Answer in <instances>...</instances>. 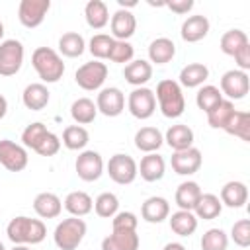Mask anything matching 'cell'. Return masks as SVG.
I'll return each mask as SVG.
<instances>
[{
  "instance_id": "1",
  "label": "cell",
  "mask_w": 250,
  "mask_h": 250,
  "mask_svg": "<svg viewBox=\"0 0 250 250\" xmlns=\"http://www.w3.org/2000/svg\"><path fill=\"white\" fill-rule=\"evenodd\" d=\"M6 234L14 244H25V246L39 244L47 236V227L41 219H31V217L20 215L8 223Z\"/></svg>"
},
{
  "instance_id": "2",
  "label": "cell",
  "mask_w": 250,
  "mask_h": 250,
  "mask_svg": "<svg viewBox=\"0 0 250 250\" xmlns=\"http://www.w3.org/2000/svg\"><path fill=\"white\" fill-rule=\"evenodd\" d=\"M31 64L37 76L47 84L59 82L64 74V62L61 55L51 47H37L31 55Z\"/></svg>"
},
{
  "instance_id": "3",
  "label": "cell",
  "mask_w": 250,
  "mask_h": 250,
  "mask_svg": "<svg viewBox=\"0 0 250 250\" xmlns=\"http://www.w3.org/2000/svg\"><path fill=\"white\" fill-rule=\"evenodd\" d=\"M156 102H158V107L162 111L164 117L168 119H176L184 113L186 109V100H184V92H182V86L176 82V80H160L158 86H156V94H154Z\"/></svg>"
},
{
  "instance_id": "4",
  "label": "cell",
  "mask_w": 250,
  "mask_h": 250,
  "mask_svg": "<svg viewBox=\"0 0 250 250\" xmlns=\"http://www.w3.org/2000/svg\"><path fill=\"white\" fill-rule=\"evenodd\" d=\"M86 234V223L80 217L62 219L53 232V240L59 250H76Z\"/></svg>"
},
{
  "instance_id": "5",
  "label": "cell",
  "mask_w": 250,
  "mask_h": 250,
  "mask_svg": "<svg viewBox=\"0 0 250 250\" xmlns=\"http://www.w3.org/2000/svg\"><path fill=\"white\" fill-rule=\"evenodd\" d=\"M107 78V64L102 61H90L84 62L82 66H78V70L74 72V80L82 90L94 92L100 90L102 84Z\"/></svg>"
},
{
  "instance_id": "6",
  "label": "cell",
  "mask_w": 250,
  "mask_h": 250,
  "mask_svg": "<svg viewBox=\"0 0 250 250\" xmlns=\"http://www.w3.org/2000/svg\"><path fill=\"white\" fill-rule=\"evenodd\" d=\"M23 64V45L18 39L0 43V76H14Z\"/></svg>"
},
{
  "instance_id": "7",
  "label": "cell",
  "mask_w": 250,
  "mask_h": 250,
  "mask_svg": "<svg viewBox=\"0 0 250 250\" xmlns=\"http://www.w3.org/2000/svg\"><path fill=\"white\" fill-rule=\"evenodd\" d=\"M107 174L119 186L133 184L135 178H137V162H135L133 156L123 154V152H117L107 162Z\"/></svg>"
},
{
  "instance_id": "8",
  "label": "cell",
  "mask_w": 250,
  "mask_h": 250,
  "mask_svg": "<svg viewBox=\"0 0 250 250\" xmlns=\"http://www.w3.org/2000/svg\"><path fill=\"white\" fill-rule=\"evenodd\" d=\"M221 94L227 96V100H242L246 98L248 90H250V78H248V72L244 70H238V68H232V70H227L223 76H221Z\"/></svg>"
},
{
  "instance_id": "9",
  "label": "cell",
  "mask_w": 250,
  "mask_h": 250,
  "mask_svg": "<svg viewBox=\"0 0 250 250\" xmlns=\"http://www.w3.org/2000/svg\"><path fill=\"white\" fill-rule=\"evenodd\" d=\"M127 109L133 117L137 119H148L154 111H156V98H154V92L141 86V88H135L129 98H127Z\"/></svg>"
},
{
  "instance_id": "10",
  "label": "cell",
  "mask_w": 250,
  "mask_h": 250,
  "mask_svg": "<svg viewBox=\"0 0 250 250\" xmlns=\"http://www.w3.org/2000/svg\"><path fill=\"white\" fill-rule=\"evenodd\" d=\"M49 8L51 0H21L18 6V20L23 27L33 29L43 23Z\"/></svg>"
},
{
  "instance_id": "11",
  "label": "cell",
  "mask_w": 250,
  "mask_h": 250,
  "mask_svg": "<svg viewBox=\"0 0 250 250\" xmlns=\"http://www.w3.org/2000/svg\"><path fill=\"white\" fill-rule=\"evenodd\" d=\"M27 150L25 146L10 141V139H0V164L10 170V172H21L27 166Z\"/></svg>"
},
{
  "instance_id": "12",
  "label": "cell",
  "mask_w": 250,
  "mask_h": 250,
  "mask_svg": "<svg viewBox=\"0 0 250 250\" xmlns=\"http://www.w3.org/2000/svg\"><path fill=\"white\" fill-rule=\"evenodd\" d=\"M74 170L80 180L84 182H96L104 174V158L96 150H82L76 156Z\"/></svg>"
},
{
  "instance_id": "13",
  "label": "cell",
  "mask_w": 250,
  "mask_h": 250,
  "mask_svg": "<svg viewBox=\"0 0 250 250\" xmlns=\"http://www.w3.org/2000/svg\"><path fill=\"white\" fill-rule=\"evenodd\" d=\"M96 107L105 117H117L125 109V94L115 86L102 88L96 98Z\"/></svg>"
},
{
  "instance_id": "14",
  "label": "cell",
  "mask_w": 250,
  "mask_h": 250,
  "mask_svg": "<svg viewBox=\"0 0 250 250\" xmlns=\"http://www.w3.org/2000/svg\"><path fill=\"white\" fill-rule=\"evenodd\" d=\"M201 162H203V156H201V150L195 148V146H189V148H184V150H176L170 158V166L176 174L180 176H191L195 174L199 168H201Z\"/></svg>"
},
{
  "instance_id": "15",
  "label": "cell",
  "mask_w": 250,
  "mask_h": 250,
  "mask_svg": "<svg viewBox=\"0 0 250 250\" xmlns=\"http://www.w3.org/2000/svg\"><path fill=\"white\" fill-rule=\"evenodd\" d=\"M109 27H111V37L115 41H127L129 37H133L135 29H137V20H135V16L129 10L119 8L111 16Z\"/></svg>"
},
{
  "instance_id": "16",
  "label": "cell",
  "mask_w": 250,
  "mask_h": 250,
  "mask_svg": "<svg viewBox=\"0 0 250 250\" xmlns=\"http://www.w3.org/2000/svg\"><path fill=\"white\" fill-rule=\"evenodd\" d=\"M137 230H111L109 236L102 240V250H139Z\"/></svg>"
},
{
  "instance_id": "17",
  "label": "cell",
  "mask_w": 250,
  "mask_h": 250,
  "mask_svg": "<svg viewBox=\"0 0 250 250\" xmlns=\"http://www.w3.org/2000/svg\"><path fill=\"white\" fill-rule=\"evenodd\" d=\"M219 199H221L223 205H227L230 209H240L248 201V188H246L244 182H238V180L227 182L221 188V197Z\"/></svg>"
},
{
  "instance_id": "18",
  "label": "cell",
  "mask_w": 250,
  "mask_h": 250,
  "mask_svg": "<svg viewBox=\"0 0 250 250\" xmlns=\"http://www.w3.org/2000/svg\"><path fill=\"white\" fill-rule=\"evenodd\" d=\"M49 100H51V92H49L47 86L41 84V82L27 84L25 90H23V94H21L23 105H25L27 109H31V111H41V109H45L47 104H49Z\"/></svg>"
},
{
  "instance_id": "19",
  "label": "cell",
  "mask_w": 250,
  "mask_h": 250,
  "mask_svg": "<svg viewBox=\"0 0 250 250\" xmlns=\"http://www.w3.org/2000/svg\"><path fill=\"white\" fill-rule=\"evenodd\" d=\"M164 170H166V162L156 152H148L146 156L141 158V164H137V174H141V178L145 182H158V180H162Z\"/></svg>"
},
{
  "instance_id": "20",
  "label": "cell",
  "mask_w": 250,
  "mask_h": 250,
  "mask_svg": "<svg viewBox=\"0 0 250 250\" xmlns=\"http://www.w3.org/2000/svg\"><path fill=\"white\" fill-rule=\"evenodd\" d=\"M33 211L41 217V219H55L61 215L62 211V201L57 193L51 191H41L35 195L33 199Z\"/></svg>"
},
{
  "instance_id": "21",
  "label": "cell",
  "mask_w": 250,
  "mask_h": 250,
  "mask_svg": "<svg viewBox=\"0 0 250 250\" xmlns=\"http://www.w3.org/2000/svg\"><path fill=\"white\" fill-rule=\"evenodd\" d=\"M123 76L125 80L135 86V88H141L143 84H146L150 78H152V64L145 59H137V61H131L125 64L123 68Z\"/></svg>"
},
{
  "instance_id": "22",
  "label": "cell",
  "mask_w": 250,
  "mask_h": 250,
  "mask_svg": "<svg viewBox=\"0 0 250 250\" xmlns=\"http://www.w3.org/2000/svg\"><path fill=\"white\" fill-rule=\"evenodd\" d=\"M168 215H170V203L160 195H152L145 199L141 207V217L146 223H162L164 219H168Z\"/></svg>"
},
{
  "instance_id": "23",
  "label": "cell",
  "mask_w": 250,
  "mask_h": 250,
  "mask_svg": "<svg viewBox=\"0 0 250 250\" xmlns=\"http://www.w3.org/2000/svg\"><path fill=\"white\" fill-rule=\"evenodd\" d=\"M180 33H182V39L186 43H197L209 33V20L205 16H201V14L189 16L182 23V31Z\"/></svg>"
},
{
  "instance_id": "24",
  "label": "cell",
  "mask_w": 250,
  "mask_h": 250,
  "mask_svg": "<svg viewBox=\"0 0 250 250\" xmlns=\"http://www.w3.org/2000/svg\"><path fill=\"white\" fill-rule=\"evenodd\" d=\"M201 193H203V191H201L199 184L188 180V182H182V184L178 186L174 199H176V205H178L180 209H184V211H193V207L197 205Z\"/></svg>"
},
{
  "instance_id": "25",
  "label": "cell",
  "mask_w": 250,
  "mask_h": 250,
  "mask_svg": "<svg viewBox=\"0 0 250 250\" xmlns=\"http://www.w3.org/2000/svg\"><path fill=\"white\" fill-rule=\"evenodd\" d=\"M164 141L168 143L170 148H174V152L184 150L193 146V131L184 123H176V125H170V129L164 135Z\"/></svg>"
},
{
  "instance_id": "26",
  "label": "cell",
  "mask_w": 250,
  "mask_h": 250,
  "mask_svg": "<svg viewBox=\"0 0 250 250\" xmlns=\"http://www.w3.org/2000/svg\"><path fill=\"white\" fill-rule=\"evenodd\" d=\"M164 143V135L156 127H141L135 133V146L141 152H156Z\"/></svg>"
},
{
  "instance_id": "27",
  "label": "cell",
  "mask_w": 250,
  "mask_h": 250,
  "mask_svg": "<svg viewBox=\"0 0 250 250\" xmlns=\"http://www.w3.org/2000/svg\"><path fill=\"white\" fill-rule=\"evenodd\" d=\"M84 18H86V23H88L92 29H102V27H105L107 21H109L107 4L102 2V0H90V2L84 6Z\"/></svg>"
},
{
  "instance_id": "28",
  "label": "cell",
  "mask_w": 250,
  "mask_h": 250,
  "mask_svg": "<svg viewBox=\"0 0 250 250\" xmlns=\"http://www.w3.org/2000/svg\"><path fill=\"white\" fill-rule=\"evenodd\" d=\"M209 78V68L203 62H189L180 70V86L197 88Z\"/></svg>"
},
{
  "instance_id": "29",
  "label": "cell",
  "mask_w": 250,
  "mask_h": 250,
  "mask_svg": "<svg viewBox=\"0 0 250 250\" xmlns=\"http://www.w3.org/2000/svg\"><path fill=\"white\" fill-rule=\"evenodd\" d=\"M174 55H176V45L168 37H158V39H154L148 45V59H150V62L166 64V62H170L174 59Z\"/></svg>"
},
{
  "instance_id": "30",
  "label": "cell",
  "mask_w": 250,
  "mask_h": 250,
  "mask_svg": "<svg viewBox=\"0 0 250 250\" xmlns=\"http://www.w3.org/2000/svg\"><path fill=\"white\" fill-rule=\"evenodd\" d=\"M221 211H223V203L215 193H201L197 205L193 207V215L203 221L217 219L221 215Z\"/></svg>"
},
{
  "instance_id": "31",
  "label": "cell",
  "mask_w": 250,
  "mask_h": 250,
  "mask_svg": "<svg viewBox=\"0 0 250 250\" xmlns=\"http://www.w3.org/2000/svg\"><path fill=\"white\" fill-rule=\"evenodd\" d=\"M64 209L72 217H84L94 209V199L86 191H70L64 197Z\"/></svg>"
},
{
  "instance_id": "32",
  "label": "cell",
  "mask_w": 250,
  "mask_h": 250,
  "mask_svg": "<svg viewBox=\"0 0 250 250\" xmlns=\"http://www.w3.org/2000/svg\"><path fill=\"white\" fill-rule=\"evenodd\" d=\"M168 217H170V229L178 236H189L197 229V217L193 215V211L180 209V211H176V213H172Z\"/></svg>"
},
{
  "instance_id": "33",
  "label": "cell",
  "mask_w": 250,
  "mask_h": 250,
  "mask_svg": "<svg viewBox=\"0 0 250 250\" xmlns=\"http://www.w3.org/2000/svg\"><path fill=\"white\" fill-rule=\"evenodd\" d=\"M223 129L229 135L238 137L240 141H250V113L234 109V113L230 115V119L227 121V125Z\"/></svg>"
},
{
  "instance_id": "34",
  "label": "cell",
  "mask_w": 250,
  "mask_h": 250,
  "mask_svg": "<svg viewBox=\"0 0 250 250\" xmlns=\"http://www.w3.org/2000/svg\"><path fill=\"white\" fill-rule=\"evenodd\" d=\"M70 115L76 121V125H88V123H92L96 119L98 107L90 98H78L70 105Z\"/></svg>"
},
{
  "instance_id": "35",
  "label": "cell",
  "mask_w": 250,
  "mask_h": 250,
  "mask_svg": "<svg viewBox=\"0 0 250 250\" xmlns=\"http://www.w3.org/2000/svg\"><path fill=\"white\" fill-rule=\"evenodd\" d=\"M86 49V43H84V37L76 31H68V33H62L61 39H59V51L61 55L68 57V59H76L84 53Z\"/></svg>"
},
{
  "instance_id": "36",
  "label": "cell",
  "mask_w": 250,
  "mask_h": 250,
  "mask_svg": "<svg viewBox=\"0 0 250 250\" xmlns=\"http://www.w3.org/2000/svg\"><path fill=\"white\" fill-rule=\"evenodd\" d=\"M88 141H90V135L82 125H68L62 131V141L61 143L68 150H82L88 145Z\"/></svg>"
},
{
  "instance_id": "37",
  "label": "cell",
  "mask_w": 250,
  "mask_h": 250,
  "mask_svg": "<svg viewBox=\"0 0 250 250\" xmlns=\"http://www.w3.org/2000/svg\"><path fill=\"white\" fill-rule=\"evenodd\" d=\"M248 35L242 29H229L223 33L221 37V51L229 57H232L238 49H242L244 45H248Z\"/></svg>"
},
{
  "instance_id": "38",
  "label": "cell",
  "mask_w": 250,
  "mask_h": 250,
  "mask_svg": "<svg viewBox=\"0 0 250 250\" xmlns=\"http://www.w3.org/2000/svg\"><path fill=\"white\" fill-rule=\"evenodd\" d=\"M234 113V104L230 100H221V104H217L209 113H207V123L213 129H223L227 125V121L230 119V115Z\"/></svg>"
},
{
  "instance_id": "39",
  "label": "cell",
  "mask_w": 250,
  "mask_h": 250,
  "mask_svg": "<svg viewBox=\"0 0 250 250\" xmlns=\"http://www.w3.org/2000/svg\"><path fill=\"white\" fill-rule=\"evenodd\" d=\"M221 100H223L221 90H219L217 86H211V84L201 86L199 92H197V96H195L197 107H199L201 111H205V113H209L217 104H221Z\"/></svg>"
},
{
  "instance_id": "40",
  "label": "cell",
  "mask_w": 250,
  "mask_h": 250,
  "mask_svg": "<svg viewBox=\"0 0 250 250\" xmlns=\"http://www.w3.org/2000/svg\"><path fill=\"white\" fill-rule=\"evenodd\" d=\"M117 209H119V199H117V195L111 193V191L100 193V195L96 197V201H94V211H96V215L102 217V219H111V217L117 213Z\"/></svg>"
},
{
  "instance_id": "41",
  "label": "cell",
  "mask_w": 250,
  "mask_h": 250,
  "mask_svg": "<svg viewBox=\"0 0 250 250\" xmlns=\"http://www.w3.org/2000/svg\"><path fill=\"white\" fill-rule=\"evenodd\" d=\"M229 236L223 229H209L201 236V250H227Z\"/></svg>"
},
{
  "instance_id": "42",
  "label": "cell",
  "mask_w": 250,
  "mask_h": 250,
  "mask_svg": "<svg viewBox=\"0 0 250 250\" xmlns=\"http://www.w3.org/2000/svg\"><path fill=\"white\" fill-rule=\"evenodd\" d=\"M113 37L107 35V33H96L92 39H90V45H88V51L92 53V57L96 61H102V59H107L109 55V49L113 45Z\"/></svg>"
},
{
  "instance_id": "43",
  "label": "cell",
  "mask_w": 250,
  "mask_h": 250,
  "mask_svg": "<svg viewBox=\"0 0 250 250\" xmlns=\"http://www.w3.org/2000/svg\"><path fill=\"white\" fill-rule=\"evenodd\" d=\"M45 135H47V127H45L43 123L35 121V123H29V125L23 129V133H21V143H23V146L35 150L37 145L41 143V139H43Z\"/></svg>"
},
{
  "instance_id": "44",
  "label": "cell",
  "mask_w": 250,
  "mask_h": 250,
  "mask_svg": "<svg viewBox=\"0 0 250 250\" xmlns=\"http://www.w3.org/2000/svg\"><path fill=\"white\" fill-rule=\"evenodd\" d=\"M133 55H135V49L129 41H113L107 59L111 62H131Z\"/></svg>"
},
{
  "instance_id": "45",
  "label": "cell",
  "mask_w": 250,
  "mask_h": 250,
  "mask_svg": "<svg viewBox=\"0 0 250 250\" xmlns=\"http://www.w3.org/2000/svg\"><path fill=\"white\" fill-rule=\"evenodd\" d=\"M230 238L234 240L236 246L240 248H248L250 246V221L248 219H240L232 225L230 229Z\"/></svg>"
},
{
  "instance_id": "46",
  "label": "cell",
  "mask_w": 250,
  "mask_h": 250,
  "mask_svg": "<svg viewBox=\"0 0 250 250\" xmlns=\"http://www.w3.org/2000/svg\"><path fill=\"white\" fill-rule=\"evenodd\" d=\"M139 219L131 211H117L111 217V229L113 230H137Z\"/></svg>"
},
{
  "instance_id": "47",
  "label": "cell",
  "mask_w": 250,
  "mask_h": 250,
  "mask_svg": "<svg viewBox=\"0 0 250 250\" xmlns=\"http://www.w3.org/2000/svg\"><path fill=\"white\" fill-rule=\"evenodd\" d=\"M59 150H61V139L51 131H47V135L41 139V143L35 148L39 156H55Z\"/></svg>"
},
{
  "instance_id": "48",
  "label": "cell",
  "mask_w": 250,
  "mask_h": 250,
  "mask_svg": "<svg viewBox=\"0 0 250 250\" xmlns=\"http://www.w3.org/2000/svg\"><path fill=\"white\" fill-rule=\"evenodd\" d=\"M234 61H236V66H238V70H250V43L248 45H244L242 49H238L234 55Z\"/></svg>"
},
{
  "instance_id": "49",
  "label": "cell",
  "mask_w": 250,
  "mask_h": 250,
  "mask_svg": "<svg viewBox=\"0 0 250 250\" xmlns=\"http://www.w3.org/2000/svg\"><path fill=\"white\" fill-rule=\"evenodd\" d=\"M164 6H168L172 12L176 14H188L193 8V0H172V2H164Z\"/></svg>"
},
{
  "instance_id": "50",
  "label": "cell",
  "mask_w": 250,
  "mask_h": 250,
  "mask_svg": "<svg viewBox=\"0 0 250 250\" xmlns=\"http://www.w3.org/2000/svg\"><path fill=\"white\" fill-rule=\"evenodd\" d=\"M6 113H8V100L0 94V119H4Z\"/></svg>"
},
{
  "instance_id": "51",
  "label": "cell",
  "mask_w": 250,
  "mask_h": 250,
  "mask_svg": "<svg viewBox=\"0 0 250 250\" xmlns=\"http://www.w3.org/2000/svg\"><path fill=\"white\" fill-rule=\"evenodd\" d=\"M162 250H186V246H184V244H180V242H168Z\"/></svg>"
},
{
  "instance_id": "52",
  "label": "cell",
  "mask_w": 250,
  "mask_h": 250,
  "mask_svg": "<svg viewBox=\"0 0 250 250\" xmlns=\"http://www.w3.org/2000/svg\"><path fill=\"white\" fill-rule=\"evenodd\" d=\"M12 250H31L29 246H25V244H14V248Z\"/></svg>"
},
{
  "instance_id": "53",
  "label": "cell",
  "mask_w": 250,
  "mask_h": 250,
  "mask_svg": "<svg viewBox=\"0 0 250 250\" xmlns=\"http://www.w3.org/2000/svg\"><path fill=\"white\" fill-rule=\"evenodd\" d=\"M2 37H4V23L0 21V43H2Z\"/></svg>"
},
{
  "instance_id": "54",
  "label": "cell",
  "mask_w": 250,
  "mask_h": 250,
  "mask_svg": "<svg viewBox=\"0 0 250 250\" xmlns=\"http://www.w3.org/2000/svg\"><path fill=\"white\" fill-rule=\"evenodd\" d=\"M0 250H6V248H4V244H2V242H0Z\"/></svg>"
}]
</instances>
